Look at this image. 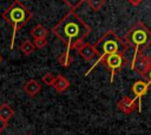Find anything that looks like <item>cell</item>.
<instances>
[{
    "mask_svg": "<svg viewBox=\"0 0 151 135\" xmlns=\"http://www.w3.org/2000/svg\"><path fill=\"white\" fill-rule=\"evenodd\" d=\"M52 33L66 46V50L76 49L91 33V27L74 12L68 11L52 28Z\"/></svg>",
    "mask_w": 151,
    "mask_h": 135,
    "instance_id": "1",
    "label": "cell"
},
{
    "mask_svg": "<svg viewBox=\"0 0 151 135\" xmlns=\"http://www.w3.org/2000/svg\"><path fill=\"white\" fill-rule=\"evenodd\" d=\"M93 46L96 48L98 59L93 63V66L87 69L85 75H88L99 63H101L104 58L112 55V54H116V53H125L127 49V46L124 42V40L120 39L118 36V34H116V32L112 29H109L107 32H105L101 35V38H99Z\"/></svg>",
    "mask_w": 151,
    "mask_h": 135,
    "instance_id": "2",
    "label": "cell"
},
{
    "mask_svg": "<svg viewBox=\"0 0 151 135\" xmlns=\"http://www.w3.org/2000/svg\"><path fill=\"white\" fill-rule=\"evenodd\" d=\"M1 18L7 21L12 27L11 49H13L18 32L33 18V14L20 0H14L9 5V7L1 13Z\"/></svg>",
    "mask_w": 151,
    "mask_h": 135,
    "instance_id": "3",
    "label": "cell"
},
{
    "mask_svg": "<svg viewBox=\"0 0 151 135\" xmlns=\"http://www.w3.org/2000/svg\"><path fill=\"white\" fill-rule=\"evenodd\" d=\"M124 42L127 47L133 48L132 62L140 55L144 54V50L151 46V31L144 25L143 21H137L124 35ZM131 62V63H132Z\"/></svg>",
    "mask_w": 151,
    "mask_h": 135,
    "instance_id": "4",
    "label": "cell"
},
{
    "mask_svg": "<svg viewBox=\"0 0 151 135\" xmlns=\"http://www.w3.org/2000/svg\"><path fill=\"white\" fill-rule=\"evenodd\" d=\"M125 53H116V54H112V55H109L106 58L103 59L101 63L105 65V67L111 72V76H110V81L111 83L113 82V79H114V75L120 72L124 66L127 63V60L124 55Z\"/></svg>",
    "mask_w": 151,
    "mask_h": 135,
    "instance_id": "5",
    "label": "cell"
},
{
    "mask_svg": "<svg viewBox=\"0 0 151 135\" xmlns=\"http://www.w3.org/2000/svg\"><path fill=\"white\" fill-rule=\"evenodd\" d=\"M151 66V58L149 55H140L138 56L132 63H131V69L132 70H136L138 75H140L142 77L144 76V74L147 72V69L150 68Z\"/></svg>",
    "mask_w": 151,
    "mask_h": 135,
    "instance_id": "6",
    "label": "cell"
},
{
    "mask_svg": "<svg viewBox=\"0 0 151 135\" xmlns=\"http://www.w3.org/2000/svg\"><path fill=\"white\" fill-rule=\"evenodd\" d=\"M131 90L134 94V99L138 101V112H142V99L144 95H146L149 90V85L143 80H138L132 85Z\"/></svg>",
    "mask_w": 151,
    "mask_h": 135,
    "instance_id": "7",
    "label": "cell"
},
{
    "mask_svg": "<svg viewBox=\"0 0 151 135\" xmlns=\"http://www.w3.org/2000/svg\"><path fill=\"white\" fill-rule=\"evenodd\" d=\"M117 108L124 113V114H132L133 112L137 110L138 104H137V100L136 99H131L129 96H123L120 100H118L117 102Z\"/></svg>",
    "mask_w": 151,
    "mask_h": 135,
    "instance_id": "8",
    "label": "cell"
},
{
    "mask_svg": "<svg viewBox=\"0 0 151 135\" xmlns=\"http://www.w3.org/2000/svg\"><path fill=\"white\" fill-rule=\"evenodd\" d=\"M76 49H77L78 54H79L85 61H91V60H93V58L97 55V52H96L94 46L91 45V43H87V42L80 43Z\"/></svg>",
    "mask_w": 151,
    "mask_h": 135,
    "instance_id": "9",
    "label": "cell"
},
{
    "mask_svg": "<svg viewBox=\"0 0 151 135\" xmlns=\"http://www.w3.org/2000/svg\"><path fill=\"white\" fill-rule=\"evenodd\" d=\"M22 89H24V92H25L28 96L34 97V96H37V95L39 94V92L41 90V85H40L37 80L31 79V80H28V81L22 86Z\"/></svg>",
    "mask_w": 151,
    "mask_h": 135,
    "instance_id": "10",
    "label": "cell"
},
{
    "mask_svg": "<svg viewBox=\"0 0 151 135\" xmlns=\"http://www.w3.org/2000/svg\"><path fill=\"white\" fill-rule=\"evenodd\" d=\"M52 87L55 89V92H57L58 94H61V93H64V92L70 87V81H68L64 75L59 74V75L55 76Z\"/></svg>",
    "mask_w": 151,
    "mask_h": 135,
    "instance_id": "11",
    "label": "cell"
},
{
    "mask_svg": "<svg viewBox=\"0 0 151 135\" xmlns=\"http://www.w3.org/2000/svg\"><path fill=\"white\" fill-rule=\"evenodd\" d=\"M47 34H48V29L46 27H44L42 25H40V23L35 25L31 29V35L33 36L34 40L35 39H46Z\"/></svg>",
    "mask_w": 151,
    "mask_h": 135,
    "instance_id": "12",
    "label": "cell"
},
{
    "mask_svg": "<svg viewBox=\"0 0 151 135\" xmlns=\"http://www.w3.org/2000/svg\"><path fill=\"white\" fill-rule=\"evenodd\" d=\"M14 115V109L8 104V103H2L0 106V117L8 122Z\"/></svg>",
    "mask_w": 151,
    "mask_h": 135,
    "instance_id": "13",
    "label": "cell"
},
{
    "mask_svg": "<svg viewBox=\"0 0 151 135\" xmlns=\"http://www.w3.org/2000/svg\"><path fill=\"white\" fill-rule=\"evenodd\" d=\"M20 52L25 55V56H28V55H31L33 52H34V49H35V46H34V43L31 41V40H25V41H22L21 43H20Z\"/></svg>",
    "mask_w": 151,
    "mask_h": 135,
    "instance_id": "14",
    "label": "cell"
},
{
    "mask_svg": "<svg viewBox=\"0 0 151 135\" xmlns=\"http://www.w3.org/2000/svg\"><path fill=\"white\" fill-rule=\"evenodd\" d=\"M73 62V56L70 54V52H64V53H61L59 56H58V63L60 65V66H63V67H70L71 66V63Z\"/></svg>",
    "mask_w": 151,
    "mask_h": 135,
    "instance_id": "15",
    "label": "cell"
},
{
    "mask_svg": "<svg viewBox=\"0 0 151 135\" xmlns=\"http://www.w3.org/2000/svg\"><path fill=\"white\" fill-rule=\"evenodd\" d=\"M87 5L92 11L98 12L105 5V0H87Z\"/></svg>",
    "mask_w": 151,
    "mask_h": 135,
    "instance_id": "16",
    "label": "cell"
},
{
    "mask_svg": "<svg viewBox=\"0 0 151 135\" xmlns=\"http://www.w3.org/2000/svg\"><path fill=\"white\" fill-rule=\"evenodd\" d=\"M63 1H64V4L70 8V11L77 9L78 7H80V6L85 2V0H63Z\"/></svg>",
    "mask_w": 151,
    "mask_h": 135,
    "instance_id": "17",
    "label": "cell"
},
{
    "mask_svg": "<svg viewBox=\"0 0 151 135\" xmlns=\"http://www.w3.org/2000/svg\"><path fill=\"white\" fill-rule=\"evenodd\" d=\"M54 79H55V76H54L52 73H50V72L45 73V74L42 75V77H41L42 82H44L45 85H47V86H52L53 82H54Z\"/></svg>",
    "mask_w": 151,
    "mask_h": 135,
    "instance_id": "18",
    "label": "cell"
},
{
    "mask_svg": "<svg viewBox=\"0 0 151 135\" xmlns=\"http://www.w3.org/2000/svg\"><path fill=\"white\" fill-rule=\"evenodd\" d=\"M35 48H39V49H42L47 46V39H35L33 41Z\"/></svg>",
    "mask_w": 151,
    "mask_h": 135,
    "instance_id": "19",
    "label": "cell"
},
{
    "mask_svg": "<svg viewBox=\"0 0 151 135\" xmlns=\"http://www.w3.org/2000/svg\"><path fill=\"white\" fill-rule=\"evenodd\" d=\"M143 79L145 80V82H146L149 86H151V66H150V68L147 69V72L144 74Z\"/></svg>",
    "mask_w": 151,
    "mask_h": 135,
    "instance_id": "20",
    "label": "cell"
},
{
    "mask_svg": "<svg viewBox=\"0 0 151 135\" xmlns=\"http://www.w3.org/2000/svg\"><path fill=\"white\" fill-rule=\"evenodd\" d=\"M8 127V122H6L5 120H2L1 117H0V134L2 133V131H5V129Z\"/></svg>",
    "mask_w": 151,
    "mask_h": 135,
    "instance_id": "21",
    "label": "cell"
},
{
    "mask_svg": "<svg viewBox=\"0 0 151 135\" xmlns=\"http://www.w3.org/2000/svg\"><path fill=\"white\" fill-rule=\"evenodd\" d=\"M132 6H134V7H137V6H139L142 2H143V0H127Z\"/></svg>",
    "mask_w": 151,
    "mask_h": 135,
    "instance_id": "22",
    "label": "cell"
},
{
    "mask_svg": "<svg viewBox=\"0 0 151 135\" xmlns=\"http://www.w3.org/2000/svg\"><path fill=\"white\" fill-rule=\"evenodd\" d=\"M2 62V56H1V54H0V63Z\"/></svg>",
    "mask_w": 151,
    "mask_h": 135,
    "instance_id": "23",
    "label": "cell"
},
{
    "mask_svg": "<svg viewBox=\"0 0 151 135\" xmlns=\"http://www.w3.org/2000/svg\"><path fill=\"white\" fill-rule=\"evenodd\" d=\"M26 135H32V134H26Z\"/></svg>",
    "mask_w": 151,
    "mask_h": 135,
    "instance_id": "24",
    "label": "cell"
}]
</instances>
